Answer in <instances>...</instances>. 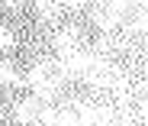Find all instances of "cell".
<instances>
[{"mask_svg":"<svg viewBox=\"0 0 148 126\" xmlns=\"http://www.w3.org/2000/svg\"><path fill=\"white\" fill-rule=\"evenodd\" d=\"M19 81H23V78L16 74V68H13L10 62L0 65V87H10V84H19Z\"/></svg>","mask_w":148,"mask_h":126,"instance_id":"obj_1","label":"cell"},{"mask_svg":"<svg viewBox=\"0 0 148 126\" xmlns=\"http://www.w3.org/2000/svg\"><path fill=\"white\" fill-rule=\"evenodd\" d=\"M16 120H23V123L36 120V104H32V100H23V104L16 107Z\"/></svg>","mask_w":148,"mask_h":126,"instance_id":"obj_2","label":"cell"},{"mask_svg":"<svg viewBox=\"0 0 148 126\" xmlns=\"http://www.w3.org/2000/svg\"><path fill=\"white\" fill-rule=\"evenodd\" d=\"M10 45H13V33H7L0 26V48H10Z\"/></svg>","mask_w":148,"mask_h":126,"instance_id":"obj_3","label":"cell"}]
</instances>
